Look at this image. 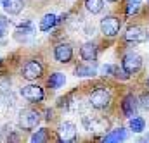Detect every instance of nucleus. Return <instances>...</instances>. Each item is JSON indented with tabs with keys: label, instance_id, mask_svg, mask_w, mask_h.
<instances>
[{
	"label": "nucleus",
	"instance_id": "1",
	"mask_svg": "<svg viewBox=\"0 0 149 143\" xmlns=\"http://www.w3.org/2000/svg\"><path fill=\"white\" fill-rule=\"evenodd\" d=\"M43 72H45V67H43L42 60H40V59H35V57L24 60V64H23L21 69H19L21 78L26 79L28 83H30V81H38L40 78H43Z\"/></svg>",
	"mask_w": 149,
	"mask_h": 143
},
{
	"label": "nucleus",
	"instance_id": "2",
	"mask_svg": "<svg viewBox=\"0 0 149 143\" xmlns=\"http://www.w3.org/2000/svg\"><path fill=\"white\" fill-rule=\"evenodd\" d=\"M40 121H42V112L37 109H24L19 112V117H17V124L23 131L37 129Z\"/></svg>",
	"mask_w": 149,
	"mask_h": 143
},
{
	"label": "nucleus",
	"instance_id": "3",
	"mask_svg": "<svg viewBox=\"0 0 149 143\" xmlns=\"http://www.w3.org/2000/svg\"><path fill=\"white\" fill-rule=\"evenodd\" d=\"M111 104V91L104 86L95 88L90 95H88V105L95 110H106Z\"/></svg>",
	"mask_w": 149,
	"mask_h": 143
},
{
	"label": "nucleus",
	"instance_id": "4",
	"mask_svg": "<svg viewBox=\"0 0 149 143\" xmlns=\"http://www.w3.org/2000/svg\"><path fill=\"white\" fill-rule=\"evenodd\" d=\"M19 95H21L26 102H30V104H40V102L45 100V90H43L40 85H37L35 81H30L28 85L21 86Z\"/></svg>",
	"mask_w": 149,
	"mask_h": 143
},
{
	"label": "nucleus",
	"instance_id": "5",
	"mask_svg": "<svg viewBox=\"0 0 149 143\" xmlns=\"http://www.w3.org/2000/svg\"><path fill=\"white\" fill-rule=\"evenodd\" d=\"M37 33V28H35V24L30 21V19H24L23 23H19L17 26H16V30H14V40L17 41V43H28V41H31L33 40V36Z\"/></svg>",
	"mask_w": 149,
	"mask_h": 143
},
{
	"label": "nucleus",
	"instance_id": "6",
	"mask_svg": "<svg viewBox=\"0 0 149 143\" xmlns=\"http://www.w3.org/2000/svg\"><path fill=\"white\" fill-rule=\"evenodd\" d=\"M81 122H83L85 129H87V131H92V133H108L109 128H111V122H109V119H106V117L83 116V117H81Z\"/></svg>",
	"mask_w": 149,
	"mask_h": 143
},
{
	"label": "nucleus",
	"instance_id": "7",
	"mask_svg": "<svg viewBox=\"0 0 149 143\" xmlns=\"http://www.w3.org/2000/svg\"><path fill=\"white\" fill-rule=\"evenodd\" d=\"M99 30L106 38H114L121 30V21L116 16H104L99 21Z\"/></svg>",
	"mask_w": 149,
	"mask_h": 143
},
{
	"label": "nucleus",
	"instance_id": "8",
	"mask_svg": "<svg viewBox=\"0 0 149 143\" xmlns=\"http://www.w3.org/2000/svg\"><path fill=\"white\" fill-rule=\"evenodd\" d=\"M56 133H57V140L63 142V143L74 142V140H76V135H78V131H76V124L71 122V121H64V122H61Z\"/></svg>",
	"mask_w": 149,
	"mask_h": 143
},
{
	"label": "nucleus",
	"instance_id": "9",
	"mask_svg": "<svg viewBox=\"0 0 149 143\" xmlns=\"http://www.w3.org/2000/svg\"><path fill=\"white\" fill-rule=\"evenodd\" d=\"M54 59L59 64H70L73 60V47L70 43H59L54 47Z\"/></svg>",
	"mask_w": 149,
	"mask_h": 143
},
{
	"label": "nucleus",
	"instance_id": "10",
	"mask_svg": "<svg viewBox=\"0 0 149 143\" xmlns=\"http://www.w3.org/2000/svg\"><path fill=\"white\" fill-rule=\"evenodd\" d=\"M121 67L128 72V74H135L137 71H141V67H142V57H141L139 54L130 52V54H127V55L123 57Z\"/></svg>",
	"mask_w": 149,
	"mask_h": 143
},
{
	"label": "nucleus",
	"instance_id": "11",
	"mask_svg": "<svg viewBox=\"0 0 149 143\" xmlns=\"http://www.w3.org/2000/svg\"><path fill=\"white\" fill-rule=\"evenodd\" d=\"M101 76L104 78H114V79H121V81H127L130 78V74L125 71L123 67L116 66V64H104L101 67Z\"/></svg>",
	"mask_w": 149,
	"mask_h": 143
},
{
	"label": "nucleus",
	"instance_id": "12",
	"mask_svg": "<svg viewBox=\"0 0 149 143\" xmlns=\"http://www.w3.org/2000/svg\"><path fill=\"white\" fill-rule=\"evenodd\" d=\"M76 78H94L97 76V64L95 62H80L73 69Z\"/></svg>",
	"mask_w": 149,
	"mask_h": 143
},
{
	"label": "nucleus",
	"instance_id": "13",
	"mask_svg": "<svg viewBox=\"0 0 149 143\" xmlns=\"http://www.w3.org/2000/svg\"><path fill=\"white\" fill-rule=\"evenodd\" d=\"M80 57L85 62H95L99 57V48L94 41H87L80 47Z\"/></svg>",
	"mask_w": 149,
	"mask_h": 143
},
{
	"label": "nucleus",
	"instance_id": "14",
	"mask_svg": "<svg viewBox=\"0 0 149 143\" xmlns=\"http://www.w3.org/2000/svg\"><path fill=\"white\" fill-rule=\"evenodd\" d=\"M137 98H135V95L134 93H128V95H125V98H123V102H121V112H123V116L125 117H134V116H137Z\"/></svg>",
	"mask_w": 149,
	"mask_h": 143
},
{
	"label": "nucleus",
	"instance_id": "15",
	"mask_svg": "<svg viewBox=\"0 0 149 143\" xmlns=\"http://www.w3.org/2000/svg\"><path fill=\"white\" fill-rule=\"evenodd\" d=\"M0 7L9 16H19L24 9V0H0Z\"/></svg>",
	"mask_w": 149,
	"mask_h": 143
},
{
	"label": "nucleus",
	"instance_id": "16",
	"mask_svg": "<svg viewBox=\"0 0 149 143\" xmlns=\"http://www.w3.org/2000/svg\"><path fill=\"white\" fill-rule=\"evenodd\" d=\"M125 40L130 41V43H142V41L148 40V33L141 26H130L125 31Z\"/></svg>",
	"mask_w": 149,
	"mask_h": 143
},
{
	"label": "nucleus",
	"instance_id": "17",
	"mask_svg": "<svg viewBox=\"0 0 149 143\" xmlns=\"http://www.w3.org/2000/svg\"><path fill=\"white\" fill-rule=\"evenodd\" d=\"M128 138V133L125 128H114V129H109L104 136H102V142L104 143H116V142H125Z\"/></svg>",
	"mask_w": 149,
	"mask_h": 143
},
{
	"label": "nucleus",
	"instance_id": "18",
	"mask_svg": "<svg viewBox=\"0 0 149 143\" xmlns=\"http://www.w3.org/2000/svg\"><path fill=\"white\" fill-rule=\"evenodd\" d=\"M66 85V74L64 72H50L49 74V78H47V88H50V90H59V88H63Z\"/></svg>",
	"mask_w": 149,
	"mask_h": 143
},
{
	"label": "nucleus",
	"instance_id": "19",
	"mask_svg": "<svg viewBox=\"0 0 149 143\" xmlns=\"http://www.w3.org/2000/svg\"><path fill=\"white\" fill-rule=\"evenodd\" d=\"M56 26H57V16L52 14V12L45 14V16L40 19V23H38V30H40L42 33H49V31L54 30Z\"/></svg>",
	"mask_w": 149,
	"mask_h": 143
},
{
	"label": "nucleus",
	"instance_id": "20",
	"mask_svg": "<svg viewBox=\"0 0 149 143\" xmlns=\"http://www.w3.org/2000/svg\"><path fill=\"white\" fill-rule=\"evenodd\" d=\"M30 142L31 143H47V142H50V131H49L47 128H37V131L31 133Z\"/></svg>",
	"mask_w": 149,
	"mask_h": 143
},
{
	"label": "nucleus",
	"instance_id": "21",
	"mask_svg": "<svg viewBox=\"0 0 149 143\" xmlns=\"http://www.w3.org/2000/svg\"><path fill=\"white\" fill-rule=\"evenodd\" d=\"M85 9L92 16L101 14L104 10V0H85Z\"/></svg>",
	"mask_w": 149,
	"mask_h": 143
},
{
	"label": "nucleus",
	"instance_id": "22",
	"mask_svg": "<svg viewBox=\"0 0 149 143\" xmlns=\"http://www.w3.org/2000/svg\"><path fill=\"white\" fill-rule=\"evenodd\" d=\"M128 128H130L134 133H142V131L146 129V121H144V117H139V116L130 117V121H128Z\"/></svg>",
	"mask_w": 149,
	"mask_h": 143
},
{
	"label": "nucleus",
	"instance_id": "23",
	"mask_svg": "<svg viewBox=\"0 0 149 143\" xmlns=\"http://www.w3.org/2000/svg\"><path fill=\"white\" fill-rule=\"evenodd\" d=\"M9 26H10V21L5 14H0V41L7 36L9 33Z\"/></svg>",
	"mask_w": 149,
	"mask_h": 143
},
{
	"label": "nucleus",
	"instance_id": "24",
	"mask_svg": "<svg viewBox=\"0 0 149 143\" xmlns=\"http://www.w3.org/2000/svg\"><path fill=\"white\" fill-rule=\"evenodd\" d=\"M139 104L142 105V109H146V110H149V93H148V91L141 95V98H139Z\"/></svg>",
	"mask_w": 149,
	"mask_h": 143
},
{
	"label": "nucleus",
	"instance_id": "25",
	"mask_svg": "<svg viewBox=\"0 0 149 143\" xmlns=\"http://www.w3.org/2000/svg\"><path fill=\"white\" fill-rule=\"evenodd\" d=\"M139 5H141V3L130 2V3H128V7H127V14H128V16H132V14H137V12H139Z\"/></svg>",
	"mask_w": 149,
	"mask_h": 143
},
{
	"label": "nucleus",
	"instance_id": "26",
	"mask_svg": "<svg viewBox=\"0 0 149 143\" xmlns=\"http://www.w3.org/2000/svg\"><path fill=\"white\" fill-rule=\"evenodd\" d=\"M43 114H45V117H43L45 121H52V110H50V109H45Z\"/></svg>",
	"mask_w": 149,
	"mask_h": 143
},
{
	"label": "nucleus",
	"instance_id": "27",
	"mask_svg": "<svg viewBox=\"0 0 149 143\" xmlns=\"http://www.w3.org/2000/svg\"><path fill=\"white\" fill-rule=\"evenodd\" d=\"M106 2H109V3H114V2H118V0H106Z\"/></svg>",
	"mask_w": 149,
	"mask_h": 143
},
{
	"label": "nucleus",
	"instance_id": "28",
	"mask_svg": "<svg viewBox=\"0 0 149 143\" xmlns=\"http://www.w3.org/2000/svg\"><path fill=\"white\" fill-rule=\"evenodd\" d=\"M148 86H149V78H148Z\"/></svg>",
	"mask_w": 149,
	"mask_h": 143
},
{
	"label": "nucleus",
	"instance_id": "29",
	"mask_svg": "<svg viewBox=\"0 0 149 143\" xmlns=\"http://www.w3.org/2000/svg\"><path fill=\"white\" fill-rule=\"evenodd\" d=\"M148 41H149V36H148Z\"/></svg>",
	"mask_w": 149,
	"mask_h": 143
},
{
	"label": "nucleus",
	"instance_id": "30",
	"mask_svg": "<svg viewBox=\"0 0 149 143\" xmlns=\"http://www.w3.org/2000/svg\"><path fill=\"white\" fill-rule=\"evenodd\" d=\"M148 3H149V0H148Z\"/></svg>",
	"mask_w": 149,
	"mask_h": 143
}]
</instances>
